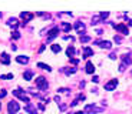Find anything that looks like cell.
Listing matches in <instances>:
<instances>
[{
	"label": "cell",
	"mask_w": 132,
	"mask_h": 114,
	"mask_svg": "<svg viewBox=\"0 0 132 114\" xmlns=\"http://www.w3.org/2000/svg\"><path fill=\"white\" fill-rule=\"evenodd\" d=\"M19 110H20V106H19V103H17V101H15V100H12L10 103L7 104L9 114H16Z\"/></svg>",
	"instance_id": "6da1fadb"
},
{
	"label": "cell",
	"mask_w": 132,
	"mask_h": 114,
	"mask_svg": "<svg viewBox=\"0 0 132 114\" xmlns=\"http://www.w3.org/2000/svg\"><path fill=\"white\" fill-rule=\"evenodd\" d=\"M35 83H36L37 89L39 90H46L48 89V81H46V78L45 77H37L36 80H35Z\"/></svg>",
	"instance_id": "7a4b0ae2"
},
{
	"label": "cell",
	"mask_w": 132,
	"mask_h": 114,
	"mask_svg": "<svg viewBox=\"0 0 132 114\" xmlns=\"http://www.w3.org/2000/svg\"><path fill=\"white\" fill-rule=\"evenodd\" d=\"M20 17H22V20H23V24H26L27 21H30L33 17H35V14L27 13V11H22V13H20Z\"/></svg>",
	"instance_id": "3957f363"
},
{
	"label": "cell",
	"mask_w": 132,
	"mask_h": 114,
	"mask_svg": "<svg viewBox=\"0 0 132 114\" xmlns=\"http://www.w3.org/2000/svg\"><path fill=\"white\" fill-rule=\"evenodd\" d=\"M13 94H15L16 97H19V98L22 100V101H25V103H29V98H27V97H26V94H25V91L22 93V90L20 89H17V90H15V91H13Z\"/></svg>",
	"instance_id": "277c9868"
},
{
	"label": "cell",
	"mask_w": 132,
	"mask_h": 114,
	"mask_svg": "<svg viewBox=\"0 0 132 114\" xmlns=\"http://www.w3.org/2000/svg\"><path fill=\"white\" fill-rule=\"evenodd\" d=\"M58 33H59V28L58 27H53V28H52V30H50V32H49L48 33V39H46V41H52V40H53V39H55V37H56V36H58Z\"/></svg>",
	"instance_id": "5b68a950"
},
{
	"label": "cell",
	"mask_w": 132,
	"mask_h": 114,
	"mask_svg": "<svg viewBox=\"0 0 132 114\" xmlns=\"http://www.w3.org/2000/svg\"><path fill=\"white\" fill-rule=\"evenodd\" d=\"M114 27H115V30H118V32H121V33H124V34H128L129 33V30H128V27L125 24H114Z\"/></svg>",
	"instance_id": "8992f818"
},
{
	"label": "cell",
	"mask_w": 132,
	"mask_h": 114,
	"mask_svg": "<svg viewBox=\"0 0 132 114\" xmlns=\"http://www.w3.org/2000/svg\"><path fill=\"white\" fill-rule=\"evenodd\" d=\"M116 86H118V80H116V78H115V80H111L109 83H106V84H105V90L111 91V90H114Z\"/></svg>",
	"instance_id": "52a82bcc"
},
{
	"label": "cell",
	"mask_w": 132,
	"mask_h": 114,
	"mask_svg": "<svg viewBox=\"0 0 132 114\" xmlns=\"http://www.w3.org/2000/svg\"><path fill=\"white\" fill-rule=\"evenodd\" d=\"M25 111L26 113H30V114H37V110H36V107L33 106V104H27V106L25 107Z\"/></svg>",
	"instance_id": "ba28073f"
},
{
	"label": "cell",
	"mask_w": 132,
	"mask_h": 114,
	"mask_svg": "<svg viewBox=\"0 0 132 114\" xmlns=\"http://www.w3.org/2000/svg\"><path fill=\"white\" fill-rule=\"evenodd\" d=\"M0 61H2V64H4V66H7L9 63H10V57H9L7 53H2V57H0Z\"/></svg>",
	"instance_id": "9c48e42d"
},
{
	"label": "cell",
	"mask_w": 132,
	"mask_h": 114,
	"mask_svg": "<svg viewBox=\"0 0 132 114\" xmlns=\"http://www.w3.org/2000/svg\"><path fill=\"white\" fill-rule=\"evenodd\" d=\"M75 30H76L79 34H83V32H85V24H83V23H81V21H78L76 24H75Z\"/></svg>",
	"instance_id": "30bf717a"
},
{
	"label": "cell",
	"mask_w": 132,
	"mask_h": 114,
	"mask_svg": "<svg viewBox=\"0 0 132 114\" xmlns=\"http://www.w3.org/2000/svg\"><path fill=\"white\" fill-rule=\"evenodd\" d=\"M93 54V50L89 49V47H83V59H88Z\"/></svg>",
	"instance_id": "8fae6325"
},
{
	"label": "cell",
	"mask_w": 132,
	"mask_h": 114,
	"mask_svg": "<svg viewBox=\"0 0 132 114\" xmlns=\"http://www.w3.org/2000/svg\"><path fill=\"white\" fill-rule=\"evenodd\" d=\"M86 73H88V74L95 73V66H93L91 61H88V63H86Z\"/></svg>",
	"instance_id": "7c38bea8"
},
{
	"label": "cell",
	"mask_w": 132,
	"mask_h": 114,
	"mask_svg": "<svg viewBox=\"0 0 132 114\" xmlns=\"http://www.w3.org/2000/svg\"><path fill=\"white\" fill-rule=\"evenodd\" d=\"M16 60H17L19 63L27 64V63H29V57H26V56H17V57H16Z\"/></svg>",
	"instance_id": "4fadbf2b"
},
{
	"label": "cell",
	"mask_w": 132,
	"mask_h": 114,
	"mask_svg": "<svg viewBox=\"0 0 132 114\" xmlns=\"http://www.w3.org/2000/svg\"><path fill=\"white\" fill-rule=\"evenodd\" d=\"M9 26H12V27H17L19 26V21H17V19H15V17H12V19H9Z\"/></svg>",
	"instance_id": "5bb4252c"
},
{
	"label": "cell",
	"mask_w": 132,
	"mask_h": 114,
	"mask_svg": "<svg viewBox=\"0 0 132 114\" xmlns=\"http://www.w3.org/2000/svg\"><path fill=\"white\" fill-rule=\"evenodd\" d=\"M32 77H33V73L30 70H27V71L23 73V78H25V80H32Z\"/></svg>",
	"instance_id": "9a60e30c"
},
{
	"label": "cell",
	"mask_w": 132,
	"mask_h": 114,
	"mask_svg": "<svg viewBox=\"0 0 132 114\" xmlns=\"http://www.w3.org/2000/svg\"><path fill=\"white\" fill-rule=\"evenodd\" d=\"M66 54L69 57H73V54H75V47L73 46H69L68 47V50H66Z\"/></svg>",
	"instance_id": "2e32d148"
},
{
	"label": "cell",
	"mask_w": 132,
	"mask_h": 114,
	"mask_svg": "<svg viewBox=\"0 0 132 114\" xmlns=\"http://www.w3.org/2000/svg\"><path fill=\"white\" fill-rule=\"evenodd\" d=\"M99 44H101V47H102V49H111V47H112L111 41H101Z\"/></svg>",
	"instance_id": "e0dca14e"
},
{
	"label": "cell",
	"mask_w": 132,
	"mask_h": 114,
	"mask_svg": "<svg viewBox=\"0 0 132 114\" xmlns=\"http://www.w3.org/2000/svg\"><path fill=\"white\" fill-rule=\"evenodd\" d=\"M37 67H40V68H43V70H48V71H52V68L49 67L48 64H43V63H37Z\"/></svg>",
	"instance_id": "ac0fdd59"
},
{
	"label": "cell",
	"mask_w": 132,
	"mask_h": 114,
	"mask_svg": "<svg viewBox=\"0 0 132 114\" xmlns=\"http://www.w3.org/2000/svg\"><path fill=\"white\" fill-rule=\"evenodd\" d=\"M62 28L65 30V32H70V28H72V26H70L69 23H62Z\"/></svg>",
	"instance_id": "d6986e66"
},
{
	"label": "cell",
	"mask_w": 132,
	"mask_h": 114,
	"mask_svg": "<svg viewBox=\"0 0 132 114\" xmlns=\"http://www.w3.org/2000/svg\"><path fill=\"white\" fill-rule=\"evenodd\" d=\"M52 51L59 53V51H60V46H59V44H52Z\"/></svg>",
	"instance_id": "ffe728a7"
},
{
	"label": "cell",
	"mask_w": 132,
	"mask_h": 114,
	"mask_svg": "<svg viewBox=\"0 0 132 114\" xmlns=\"http://www.w3.org/2000/svg\"><path fill=\"white\" fill-rule=\"evenodd\" d=\"M99 21H101V17H99V16H93V17H92V24H98Z\"/></svg>",
	"instance_id": "44dd1931"
},
{
	"label": "cell",
	"mask_w": 132,
	"mask_h": 114,
	"mask_svg": "<svg viewBox=\"0 0 132 114\" xmlns=\"http://www.w3.org/2000/svg\"><path fill=\"white\" fill-rule=\"evenodd\" d=\"M91 40V36H81V43H86Z\"/></svg>",
	"instance_id": "7402d4cb"
},
{
	"label": "cell",
	"mask_w": 132,
	"mask_h": 114,
	"mask_svg": "<svg viewBox=\"0 0 132 114\" xmlns=\"http://www.w3.org/2000/svg\"><path fill=\"white\" fill-rule=\"evenodd\" d=\"M122 60H124V64H131V59L128 56H124L122 57Z\"/></svg>",
	"instance_id": "603a6c76"
},
{
	"label": "cell",
	"mask_w": 132,
	"mask_h": 114,
	"mask_svg": "<svg viewBox=\"0 0 132 114\" xmlns=\"http://www.w3.org/2000/svg\"><path fill=\"white\" fill-rule=\"evenodd\" d=\"M0 78H2V80H6V78L12 80V78H13V74H4V76H0Z\"/></svg>",
	"instance_id": "cb8c5ba5"
},
{
	"label": "cell",
	"mask_w": 132,
	"mask_h": 114,
	"mask_svg": "<svg viewBox=\"0 0 132 114\" xmlns=\"http://www.w3.org/2000/svg\"><path fill=\"white\" fill-rule=\"evenodd\" d=\"M108 16H109V13H108V11H102V13L99 14V17H101V19H106Z\"/></svg>",
	"instance_id": "d4e9b609"
},
{
	"label": "cell",
	"mask_w": 132,
	"mask_h": 114,
	"mask_svg": "<svg viewBox=\"0 0 132 114\" xmlns=\"http://www.w3.org/2000/svg\"><path fill=\"white\" fill-rule=\"evenodd\" d=\"M12 37L13 39H20V34H19V32H13L12 33Z\"/></svg>",
	"instance_id": "484cf974"
},
{
	"label": "cell",
	"mask_w": 132,
	"mask_h": 114,
	"mask_svg": "<svg viewBox=\"0 0 132 114\" xmlns=\"http://www.w3.org/2000/svg\"><path fill=\"white\" fill-rule=\"evenodd\" d=\"M70 63H72V64H78V63H79V59H70Z\"/></svg>",
	"instance_id": "4316f807"
},
{
	"label": "cell",
	"mask_w": 132,
	"mask_h": 114,
	"mask_svg": "<svg viewBox=\"0 0 132 114\" xmlns=\"http://www.w3.org/2000/svg\"><path fill=\"white\" fill-rule=\"evenodd\" d=\"M3 97H6V90H2L0 91V98H3Z\"/></svg>",
	"instance_id": "83f0119b"
},
{
	"label": "cell",
	"mask_w": 132,
	"mask_h": 114,
	"mask_svg": "<svg viewBox=\"0 0 132 114\" xmlns=\"http://www.w3.org/2000/svg\"><path fill=\"white\" fill-rule=\"evenodd\" d=\"M59 107H60V110H62V111H65L66 108H68V106H66V104H60Z\"/></svg>",
	"instance_id": "f1b7e54d"
},
{
	"label": "cell",
	"mask_w": 132,
	"mask_h": 114,
	"mask_svg": "<svg viewBox=\"0 0 132 114\" xmlns=\"http://www.w3.org/2000/svg\"><path fill=\"white\" fill-rule=\"evenodd\" d=\"M115 41H116V43H121V41H122V39L119 37V36H115Z\"/></svg>",
	"instance_id": "f546056e"
},
{
	"label": "cell",
	"mask_w": 132,
	"mask_h": 114,
	"mask_svg": "<svg viewBox=\"0 0 132 114\" xmlns=\"http://www.w3.org/2000/svg\"><path fill=\"white\" fill-rule=\"evenodd\" d=\"M92 81H93V83H98V81H99V77H98V76H93V78H92Z\"/></svg>",
	"instance_id": "4dcf8cb0"
},
{
	"label": "cell",
	"mask_w": 132,
	"mask_h": 114,
	"mask_svg": "<svg viewBox=\"0 0 132 114\" xmlns=\"http://www.w3.org/2000/svg\"><path fill=\"white\" fill-rule=\"evenodd\" d=\"M39 110H45V104L43 103H39Z\"/></svg>",
	"instance_id": "1f68e13d"
},
{
	"label": "cell",
	"mask_w": 132,
	"mask_h": 114,
	"mask_svg": "<svg viewBox=\"0 0 132 114\" xmlns=\"http://www.w3.org/2000/svg\"><path fill=\"white\" fill-rule=\"evenodd\" d=\"M125 70V64H121V66H119V71H124Z\"/></svg>",
	"instance_id": "d6a6232c"
},
{
	"label": "cell",
	"mask_w": 132,
	"mask_h": 114,
	"mask_svg": "<svg viewBox=\"0 0 132 114\" xmlns=\"http://www.w3.org/2000/svg\"><path fill=\"white\" fill-rule=\"evenodd\" d=\"M58 91H60V93H66V91H69V90H68V89H59Z\"/></svg>",
	"instance_id": "836d02e7"
},
{
	"label": "cell",
	"mask_w": 132,
	"mask_h": 114,
	"mask_svg": "<svg viewBox=\"0 0 132 114\" xmlns=\"http://www.w3.org/2000/svg\"><path fill=\"white\" fill-rule=\"evenodd\" d=\"M45 47H46V46H42L40 49H39V53H42V51H43V50H45Z\"/></svg>",
	"instance_id": "e575fe53"
},
{
	"label": "cell",
	"mask_w": 132,
	"mask_h": 114,
	"mask_svg": "<svg viewBox=\"0 0 132 114\" xmlns=\"http://www.w3.org/2000/svg\"><path fill=\"white\" fill-rule=\"evenodd\" d=\"M75 114H85V113H83V111H76Z\"/></svg>",
	"instance_id": "d590c367"
},
{
	"label": "cell",
	"mask_w": 132,
	"mask_h": 114,
	"mask_svg": "<svg viewBox=\"0 0 132 114\" xmlns=\"http://www.w3.org/2000/svg\"><path fill=\"white\" fill-rule=\"evenodd\" d=\"M0 110H2V104H0Z\"/></svg>",
	"instance_id": "8d00e7d4"
},
{
	"label": "cell",
	"mask_w": 132,
	"mask_h": 114,
	"mask_svg": "<svg viewBox=\"0 0 132 114\" xmlns=\"http://www.w3.org/2000/svg\"><path fill=\"white\" fill-rule=\"evenodd\" d=\"M0 17H2V13H0Z\"/></svg>",
	"instance_id": "74e56055"
}]
</instances>
